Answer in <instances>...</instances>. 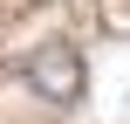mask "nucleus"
Returning a JSON list of instances; mask_svg holds the SVG:
<instances>
[{"mask_svg":"<svg viewBox=\"0 0 130 124\" xmlns=\"http://www.w3.org/2000/svg\"><path fill=\"white\" fill-rule=\"evenodd\" d=\"M27 90H34L41 104H75V97H82V55H75L69 41H41V48L27 55Z\"/></svg>","mask_w":130,"mask_h":124,"instance_id":"1","label":"nucleus"}]
</instances>
